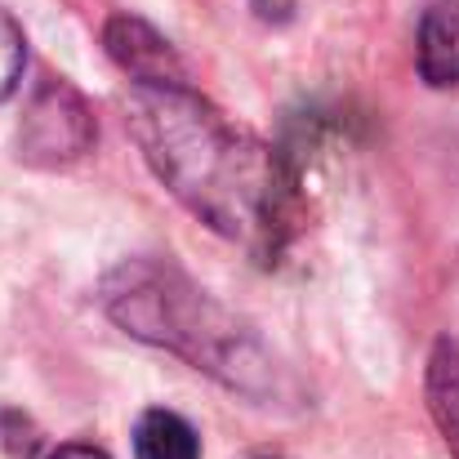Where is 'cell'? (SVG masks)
<instances>
[{
    "label": "cell",
    "mask_w": 459,
    "mask_h": 459,
    "mask_svg": "<svg viewBox=\"0 0 459 459\" xmlns=\"http://www.w3.org/2000/svg\"><path fill=\"white\" fill-rule=\"evenodd\" d=\"M126 112L156 178L205 228L259 259L286 250L299 223V174L277 148L232 126L192 85H134Z\"/></svg>",
    "instance_id": "1"
},
{
    "label": "cell",
    "mask_w": 459,
    "mask_h": 459,
    "mask_svg": "<svg viewBox=\"0 0 459 459\" xmlns=\"http://www.w3.org/2000/svg\"><path fill=\"white\" fill-rule=\"evenodd\" d=\"M103 307L134 339L178 352L219 384L246 397H277L281 366L273 361V352L178 268L156 259L121 264L103 281Z\"/></svg>",
    "instance_id": "2"
},
{
    "label": "cell",
    "mask_w": 459,
    "mask_h": 459,
    "mask_svg": "<svg viewBox=\"0 0 459 459\" xmlns=\"http://www.w3.org/2000/svg\"><path fill=\"white\" fill-rule=\"evenodd\" d=\"M94 112L67 81H45L31 94V108L18 130V152L31 165H63L90 152L94 143Z\"/></svg>",
    "instance_id": "3"
},
{
    "label": "cell",
    "mask_w": 459,
    "mask_h": 459,
    "mask_svg": "<svg viewBox=\"0 0 459 459\" xmlns=\"http://www.w3.org/2000/svg\"><path fill=\"white\" fill-rule=\"evenodd\" d=\"M103 45L112 54V63L134 81V85H187V72L174 54V45L156 31L152 22L117 13L103 27Z\"/></svg>",
    "instance_id": "4"
},
{
    "label": "cell",
    "mask_w": 459,
    "mask_h": 459,
    "mask_svg": "<svg viewBox=\"0 0 459 459\" xmlns=\"http://www.w3.org/2000/svg\"><path fill=\"white\" fill-rule=\"evenodd\" d=\"M415 58H420V76L433 90L459 85V0H433L424 9Z\"/></svg>",
    "instance_id": "5"
},
{
    "label": "cell",
    "mask_w": 459,
    "mask_h": 459,
    "mask_svg": "<svg viewBox=\"0 0 459 459\" xmlns=\"http://www.w3.org/2000/svg\"><path fill=\"white\" fill-rule=\"evenodd\" d=\"M424 397H429V415H433L446 451L459 459V343H451V339L433 343L429 375H424Z\"/></svg>",
    "instance_id": "6"
},
{
    "label": "cell",
    "mask_w": 459,
    "mask_h": 459,
    "mask_svg": "<svg viewBox=\"0 0 459 459\" xmlns=\"http://www.w3.org/2000/svg\"><path fill=\"white\" fill-rule=\"evenodd\" d=\"M134 459H201V437L183 415L156 406L134 424Z\"/></svg>",
    "instance_id": "7"
},
{
    "label": "cell",
    "mask_w": 459,
    "mask_h": 459,
    "mask_svg": "<svg viewBox=\"0 0 459 459\" xmlns=\"http://www.w3.org/2000/svg\"><path fill=\"white\" fill-rule=\"evenodd\" d=\"M22 63H27L22 31L13 27V18L0 13V99L13 94V85H18V76H22Z\"/></svg>",
    "instance_id": "8"
},
{
    "label": "cell",
    "mask_w": 459,
    "mask_h": 459,
    "mask_svg": "<svg viewBox=\"0 0 459 459\" xmlns=\"http://www.w3.org/2000/svg\"><path fill=\"white\" fill-rule=\"evenodd\" d=\"M250 9L264 18V22H286L295 13V0H250Z\"/></svg>",
    "instance_id": "9"
},
{
    "label": "cell",
    "mask_w": 459,
    "mask_h": 459,
    "mask_svg": "<svg viewBox=\"0 0 459 459\" xmlns=\"http://www.w3.org/2000/svg\"><path fill=\"white\" fill-rule=\"evenodd\" d=\"M49 459H108L99 446H81V442H72V446H58Z\"/></svg>",
    "instance_id": "10"
},
{
    "label": "cell",
    "mask_w": 459,
    "mask_h": 459,
    "mask_svg": "<svg viewBox=\"0 0 459 459\" xmlns=\"http://www.w3.org/2000/svg\"><path fill=\"white\" fill-rule=\"evenodd\" d=\"M255 459H273V455H255Z\"/></svg>",
    "instance_id": "11"
}]
</instances>
